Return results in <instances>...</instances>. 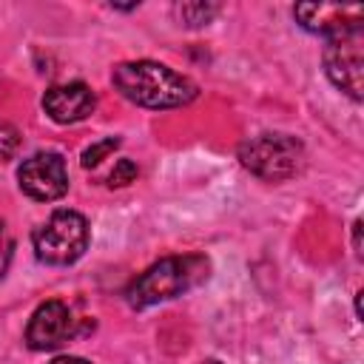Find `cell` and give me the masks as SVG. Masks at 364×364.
Instances as JSON below:
<instances>
[{
  "label": "cell",
  "mask_w": 364,
  "mask_h": 364,
  "mask_svg": "<svg viewBox=\"0 0 364 364\" xmlns=\"http://www.w3.org/2000/svg\"><path fill=\"white\" fill-rule=\"evenodd\" d=\"M111 85L128 102H134L139 108H151V111L182 108V105L193 102L199 94V88L191 77H185L156 60H128V63L114 65Z\"/></svg>",
  "instance_id": "1"
},
{
  "label": "cell",
  "mask_w": 364,
  "mask_h": 364,
  "mask_svg": "<svg viewBox=\"0 0 364 364\" xmlns=\"http://www.w3.org/2000/svg\"><path fill=\"white\" fill-rule=\"evenodd\" d=\"M210 273V262L199 253H185V256H165L154 262L148 270H142L131 287L125 290V299L134 310L154 307L159 301H171L196 284H202Z\"/></svg>",
  "instance_id": "2"
},
{
  "label": "cell",
  "mask_w": 364,
  "mask_h": 364,
  "mask_svg": "<svg viewBox=\"0 0 364 364\" xmlns=\"http://www.w3.org/2000/svg\"><path fill=\"white\" fill-rule=\"evenodd\" d=\"M245 171L262 182H284L304 168V145L293 134H259L236 151Z\"/></svg>",
  "instance_id": "3"
},
{
  "label": "cell",
  "mask_w": 364,
  "mask_h": 364,
  "mask_svg": "<svg viewBox=\"0 0 364 364\" xmlns=\"http://www.w3.org/2000/svg\"><path fill=\"white\" fill-rule=\"evenodd\" d=\"M34 256L43 264L65 267L74 264L88 247V222L82 213L60 208L31 233Z\"/></svg>",
  "instance_id": "4"
},
{
  "label": "cell",
  "mask_w": 364,
  "mask_h": 364,
  "mask_svg": "<svg viewBox=\"0 0 364 364\" xmlns=\"http://www.w3.org/2000/svg\"><path fill=\"white\" fill-rule=\"evenodd\" d=\"M324 74L330 82L344 91L353 102H361L364 97V34L350 31L336 40H327L324 46Z\"/></svg>",
  "instance_id": "5"
},
{
  "label": "cell",
  "mask_w": 364,
  "mask_h": 364,
  "mask_svg": "<svg viewBox=\"0 0 364 364\" xmlns=\"http://www.w3.org/2000/svg\"><path fill=\"white\" fill-rule=\"evenodd\" d=\"M20 191L37 202H57L68 191V168L65 159L54 151H40L23 159L17 168Z\"/></svg>",
  "instance_id": "6"
},
{
  "label": "cell",
  "mask_w": 364,
  "mask_h": 364,
  "mask_svg": "<svg viewBox=\"0 0 364 364\" xmlns=\"http://www.w3.org/2000/svg\"><path fill=\"white\" fill-rule=\"evenodd\" d=\"M77 324L80 321L74 318V313L65 301L48 299L31 313V318L26 324V344L37 353L57 350L77 336Z\"/></svg>",
  "instance_id": "7"
},
{
  "label": "cell",
  "mask_w": 364,
  "mask_h": 364,
  "mask_svg": "<svg viewBox=\"0 0 364 364\" xmlns=\"http://www.w3.org/2000/svg\"><path fill=\"white\" fill-rule=\"evenodd\" d=\"M299 26L324 40H336L341 34L358 31L364 23L361 6H338V3H299L293 9Z\"/></svg>",
  "instance_id": "8"
},
{
  "label": "cell",
  "mask_w": 364,
  "mask_h": 364,
  "mask_svg": "<svg viewBox=\"0 0 364 364\" xmlns=\"http://www.w3.org/2000/svg\"><path fill=\"white\" fill-rule=\"evenodd\" d=\"M97 94L85 82H60L43 94V111L57 125H74L94 114Z\"/></svg>",
  "instance_id": "9"
},
{
  "label": "cell",
  "mask_w": 364,
  "mask_h": 364,
  "mask_svg": "<svg viewBox=\"0 0 364 364\" xmlns=\"http://www.w3.org/2000/svg\"><path fill=\"white\" fill-rule=\"evenodd\" d=\"M216 14H219V6H216V3L193 0V3H176V6H173V17H176V20H179V26H185V28L208 26Z\"/></svg>",
  "instance_id": "10"
},
{
  "label": "cell",
  "mask_w": 364,
  "mask_h": 364,
  "mask_svg": "<svg viewBox=\"0 0 364 364\" xmlns=\"http://www.w3.org/2000/svg\"><path fill=\"white\" fill-rule=\"evenodd\" d=\"M117 148H119V139H117V136H105V139L88 145V148L82 151V168H97V165H100L108 154H114Z\"/></svg>",
  "instance_id": "11"
},
{
  "label": "cell",
  "mask_w": 364,
  "mask_h": 364,
  "mask_svg": "<svg viewBox=\"0 0 364 364\" xmlns=\"http://www.w3.org/2000/svg\"><path fill=\"white\" fill-rule=\"evenodd\" d=\"M136 162H131V159H117V165H114V171L108 173V185L111 188H125V185H131L134 179H136Z\"/></svg>",
  "instance_id": "12"
},
{
  "label": "cell",
  "mask_w": 364,
  "mask_h": 364,
  "mask_svg": "<svg viewBox=\"0 0 364 364\" xmlns=\"http://www.w3.org/2000/svg\"><path fill=\"white\" fill-rule=\"evenodd\" d=\"M20 148V131L9 122H0V162L11 159Z\"/></svg>",
  "instance_id": "13"
},
{
  "label": "cell",
  "mask_w": 364,
  "mask_h": 364,
  "mask_svg": "<svg viewBox=\"0 0 364 364\" xmlns=\"http://www.w3.org/2000/svg\"><path fill=\"white\" fill-rule=\"evenodd\" d=\"M11 256H14V239H11L9 228H6V222L0 219V279L6 276V270H9V262H11Z\"/></svg>",
  "instance_id": "14"
},
{
  "label": "cell",
  "mask_w": 364,
  "mask_h": 364,
  "mask_svg": "<svg viewBox=\"0 0 364 364\" xmlns=\"http://www.w3.org/2000/svg\"><path fill=\"white\" fill-rule=\"evenodd\" d=\"M353 247H355V256H361V219L353 222Z\"/></svg>",
  "instance_id": "15"
},
{
  "label": "cell",
  "mask_w": 364,
  "mask_h": 364,
  "mask_svg": "<svg viewBox=\"0 0 364 364\" xmlns=\"http://www.w3.org/2000/svg\"><path fill=\"white\" fill-rule=\"evenodd\" d=\"M48 364H91V361L77 358V355H57V358H54V361H48Z\"/></svg>",
  "instance_id": "16"
}]
</instances>
